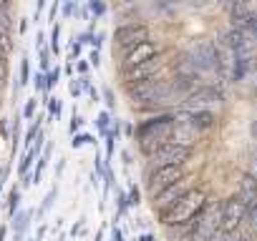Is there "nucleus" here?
Here are the masks:
<instances>
[{
	"label": "nucleus",
	"mask_w": 257,
	"mask_h": 241,
	"mask_svg": "<svg viewBox=\"0 0 257 241\" xmlns=\"http://www.w3.org/2000/svg\"><path fill=\"white\" fill-rule=\"evenodd\" d=\"M174 124H177V118L174 116H157V118H149V120H142V124L137 126L134 136L139 141V148L144 156H152L157 154L162 146L172 144V131H174Z\"/></svg>",
	"instance_id": "1"
},
{
	"label": "nucleus",
	"mask_w": 257,
	"mask_h": 241,
	"mask_svg": "<svg viewBox=\"0 0 257 241\" xmlns=\"http://www.w3.org/2000/svg\"><path fill=\"white\" fill-rule=\"evenodd\" d=\"M207 206V191L202 186H192L174 206H169L164 214H159V221L164 226H187L199 211Z\"/></svg>",
	"instance_id": "2"
},
{
	"label": "nucleus",
	"mask_w": 257,
	"mask_h": 241,
	"mask_svg": "<svg viewBox=\"0 0 257 241\" xmlns=\"http://www.w3.org/2000/svg\"><path fill=\"white\" fill-rule=\"evenodd\" d=\"M219 221H222V201H209L199 216H194L187 224L189 241H214L219 236Z\"/></svg>",
	"instance_id": "3"
},
{
	"label": "nucleus",
	"mask_w": 257,
	"mask_h": 241,
	"mask_svg": "<svg viewBox=\"0 0 257 241\" xmlns=\"http://www.w3.org/2000/svg\"><path fill=\"white\" fill-rule=\"evenodd\" d=\"M247 218V204L234 194L229 198L222 201V221H219V236H229L237 234L242 221Z\"/></svg>",
	"instance_id": "4"
},
{
	"label": "nucleus",
	"mask_w": 257,
	"mask_h": 241,
	"mask_svg": "<svg viewBox=\"0 0 257 241\" xmlns=\"http://www.w3.org/2000/svg\"><path fill=\"white\" fill-rule=\"evenodd\" d=\"M187 56H189L192 66L197 68V73H202V70H219V73H224L222 56H219L217 46H214V43H209V40L197 43V46H194Z\"/></svg>",
	"instance_id": "5"
},
{
	"label": "nucleus",
	"mask_w": 257,
	"mask_h": 241,
	"mask_svg": "<svg viewBox=\"0 0 257 241\" xmlns=\"http://www.w3.org/2000/svg\"><path fill=\"white\" fill-rule=\"evenodd\" d=\"M152 168H164V166H184L192 158V148L189 146H179V144H167L162 146L157 154L149 156Z\"/></svg>",
	"instance_id": "6"
},
{
	"label": "nucleus",
	"mask_w": 257,
	"mask_h": 241,
	"mask_svg": "<svg viewBox=\"0 0 257 241\" xmlns=\"http://www.w3.org/2000/svg\"><path fill=\"white\" fill-rule=\"evenodd\" d=\"M184 178V166H164V168H152L147 176V191L157 196L159 191L169 188L172 184Z\"/></svg>",
	"instance_id": "7"
},
{
	"label": "nucleus",
	"mask_w": 257,
	"mask_h": 241,
	"mask_svg": "<svg viewBox=\"0 0 257 241\" xmlns=\"http://www.w3.org/2000/svg\"><path fill=\"white\" fill-rule=\"evenodd\" d=\"M147 40H149V26H144V23H126V26H118L113 30V43L121 50H128V48L147 43Z\"/></svg>",
	"instance_id": "8"
},
{
	"label": "nucleus",
	"mask_w": 257,
	"mask_h": 241,
	"mask_svg": "<svg viewBox=\"0 0 257 241\" xmlns=\"http://www.w3.org/2000/svg\"><path fill=\"white\" fill-rule=\"evenodd\" d=\"M164 66H167V58L162 53V56H157V58H152V60H147L142 66H134V68L123 70V83L128 86V83H142V80L159 78V73L164 70Z\"/></svg>",
	"instance_id": "9"
},
{
	"label": "nucleus",
	"mask_w": 257,
	"mask_h": 241,
	"mask_svg": "<svg viewBox=\"0 0 257 241\" xmlns=\"http://www.w3.org/2000/svg\"><path fill=\"white\" fill-rule=\"evenodd\" d=\"M162 56V46L154 43V40H147V43H139L134 48H128L123 50V60H121V70H128V68H134V66H142L152 58Z\"/></svg>",
	"instance_id": "10"
},
{
	"label": "nucleus",
	"mask_w": 257,
	"mask_h": 241,
	"mask_svg": "<svg viewBox=\"0 0 257 241\" xmlns=\"http://www.w3.org/2000/svg\"><path fill=\"white\" fill-rule=\"evenodd\" d=\"M212 103H222V93L214 88V86H199L194 93H189L187 98H184V110H207V106H212Z\"/></svg>",
	"instance_id": "11"
},
{
	"label": "nucleus",
	"mask_w": 257,
	"mask_h": 241,
	"mask_svg": "<svg viewBox=\"0 0 257 241\" xmlns=\"http://www.w3.org/2000/svg\"><path fill=\"white\" fill-rule=\"evenodd\" d=\"M189 188H192V184H189V178L184 176L182 181H177V184H172L169 188H164V191H159L157 196H152V198H154L152 204H154L157 214H164L169 206H174V204H177V201H179V198L189 191Z\"/></svg>",
	"instance_id": "12"
},
{
	"label": "nucleus",
	"mask_w": 257,
	"mask_h": 241,
	"mask_svg": "<svg viewBox=\"0 0 257 241\" xmlns=\"http://www.w3.org/2000/svg\"><path fill=\"white\" fill-rule=\"evenodd\" d=\"M219 43H222L229 53H234V56H249V53H247V33L239 30V28H229L227 33H222V36H219Z\"/></svg>",
	"instance_id": "13"
},
{
	"label": "nucleus",
	"mask_w": 257,
	"mask_h": 241,
	"mask_svg": "<svg viewBox=\"0 0 257 241\" xmlns=\"http://www.w3.org/2000/svg\"><path fill=\"white\" fill-rule=\"evenodd\" d=\"M237 196L247 204V208L257 201V178H254V174H242V176H239Z\"/></svg>",
	"instance_id": "14"
},
{
	"label": "nucleus",
	"mask_w": 257,
	"mask_h": 241,
	"mask_svg": "<svg viewBox=\"0 0 257 241\" xmlns=\"http://www.w3.org/2000/svg\"><path fill=\"white\" fill-rule=\"evenodd\" d=\"M252 13H254L252 6H247V3H232V6H229V20H232V28L244 30V26L249 23Z\"/></svg>",
	"instance_id": "15"
},
{
	"label": "nucleus",
	"mask_w": 257,
	"mask_h": 241,
	"mask_svg": "<svg viewBox=\"0 0 257 241\" xmlns=\"http://www.w3.org/2000/svg\"><path fill=\"white\" fill-rule=\"evenodd\" d=\"M187 124L194 128V131H207V128H212L214 124H217V116L207 108V110H192L189 116H187Z\"/></svg>",
	"instance_id": "16"
},
{
	"label": "nucleus",
	"mask_w": 257,
	"mask_h": 241,
	"mask_svg": "<svg viewBox=\"0 0 257 241\" xmlns=\"http://www.w3.org/2000/svg\"><path fill=\"white\" fill-rule=\"evenodd\" d=\"M252 66H254V58L252 56H234L232 58V80L234 83H239V80H244L249 73H252Z\"/></svg>",
	"instance_id": "17"
},
{
	"label": "nucleus",
	"mask_w": 257,
	"mask_h": 241,
	"mask_svg": "<svg viewBox=\"0 0 257 241\" xmlns=\"http://www.w3.org/2000/svg\"><path fill=\"white\" fill-rule=\"evenodd\" d=\"M18 206H21V188H13V191H11V196H8V214H11V216H16Z\"/></svg>",
	"instance_id": "18"
},
{
	"label": "nucleus",
	"mask_w": 257,
	"mask_h": 241,
	"mask_svg": "<svg viewBox=\"0 0 257 241\" xmlns=\"http://www.w3.org/2000/svg\"><path fill=\"white\" fill-rule=\"evenodd\" d=\"M28 218H31V211H21V214H18V218H16V236H18V238H21V234L26 231Z\"/></svg>",
	"instance_id": "19"
},
{
	"label": "nucleus",
	"mask_w": 257,
	"mask_h": 241,
	"mask_svg": "<svg viewBox=\"0 0 257 241\" xmlns=\"http://www.w3.org/2000/svg\"><path fill=\"white\" fill-rule=\"evenodd\" d=\"M96 124H98V131L106 136L108 134V128H111V116L103 110V113H98V120H96Z\"/></svg>",
	"instance_id": "20"
},
{
	"label": "nucleus",
	"mask_w": 257,
	"mask_h": 241,
	"mask_svg": "<svg viewBox=\"0 0 257 241\" xmlns=\"http://www.w3.org/2000/svg\"><path fill=\"white\" fill-rule=\"evenodd\" d=\"M83 144H96V141H93V136H88V134H76V136H73V141H71V146H73V148H81Z\"/></svg>",
	"instance_id": "21"
},
{
	"label": "nucleus",
	"mask_w": 257,
	"mask_h": 241,
	"mask_svg": "<svg viewBox=\"0 0 257 241\" xmlns=\"http://www.w3.org/2000/svg\"><path fill=\"white\" fill-rule=\"evenodd\" d=\"M28 78H31V63H28V58H23V63H21V83L18 86H26Z\"/></svg>",
	"instance_id": "22"
},
{
	"label": "nucleus",
	"mask_w": 257,
	"mask_h": 241,
	"mask_svg": "<svg viewBox=\"0 0 257 241\" xmlns=\"http://www.w3.org/2000/svg\"><path fill=\"white\" fill-rule=\"evenodd\" d=\"M58 76H61V70H58V68H53V70H48V73H46V90H51V88L58 83Z\"/></svg>",
	"instance_id": "23"
},
{
	"label": "nucleus",
	"mask_w": 257,
	"mask_h": 241,
	"mask_svg": "<svg viewBox=\"0 0 257 241\" xmlns=\"http://www.w3.org/2000/svg\"><path fill=\"white\" fill-rule=\"evenodd\" d=\"M56 196H58V188H51V191H48V196L43 198V206H41V211H38V214H46V211L51 208V204H53V198H56Z\"/></svg>",
	"instance_id": "24"
},
{
	"label": "nucleus",
	"mask_w": 257,
	"mask_h": 241,
	"mask_svg": "<svg viewBox=\"0 0 257 241\" xmlns=\"http://www.w3.org/2000/svg\"><path fill=\"white\" fill-rule=\"evenodd\" d=\"M244 33H247V36H254V38H257V8H254V13H252L249 23L244 26Z\"/></svg>",
	"instance_id": "25"
},
{
	"label": "nucleus",
	"mask_w": 257,
	"mask_h": 241,
	"mask_svg": "<svg viewBox=\"0 0 257 241\" xmlns=\"http://www.w3.org/2000/svg\"><path fill=\"white\" fill-rule=\"evenodd\" d=\"M58 36H61V28L53 26V33H51V50L53 53H58Z\"/></svg>",
	"instance_id": "26"
},
{
	"label": "nucleus",
	"mask_w": 257,
	"mask_h": 241,
	"mask_svg": "<svg viewBox=\"0 0 257 241\" xmlns=\"http://www.w3.org/2000/svg\"><path fill=\"white\" fill-rule=\"evenodd\" d=\"M126 198H128V206H137V204H139V188L132 186V188H128V196H126Z\"/></svg>",
	"instance_id": "27"
},
{
	"label": "nucleus",
	"mask_w": 257,
	"mask_h": 241,
	"mask_svg": "<svg viewBox=\"0 0 257 241\" xmlns=\"http://www.w3.org/2000/svg\"><path fill=\"white\" fill-rule=\"evenodd\" d=\"M88 10H91L93 16H103V13H106V6H103V3H96V0H93V3L88 6Z\"/></svg>",
	"instance_id": "28"
},
{
	"label": "nucleus",
	"mask_w": 257,
	"mask_h": 241,
	"mask_svg": "<svg viewBox=\"0 0 257 241\" xmlns=\"http://www.w3.org/2000/svg\"><path fill=\"white\" fill-rule=\"evenodd\" d=\"M81 126H83V118H81L78 113H73V118H71V134H76Z\"/></svg>",
	"instance_id": "29"
},
{
	"label": "nucleus",
	"mask_w": 257,
	"mask_h": 241,
	"mask_svg": "<svg viewBox=\"0 0 257 241\" xmlns=\"http://www.w3.org/2000/svg\"><path fill=\"white\" fill-rule=\"evenodd\" d=\"M33 113H36V98H31V100L26 103V108H23V116H26V118H33Z\"/></svg>",
	"instance_id": "30"
},
{
	"label": "nucleus",
	"mask_w": 257,
	"mask_h": 241,
	"mask_svg": "<svg viewBox=\"0 0 257 241\" xmlns=\"http://www.w3.org/2000/svg\"><path fill=\"white\" fill-rule=\"evenodd\" d=\"M48 103H51V116L58 118V113H61V100H58V98H48Z\"/></svg>",
	"instance_id": "31"
},
{
	"label": "nucleus",
	"mask_w": 257,
	"mask_h": 241,
	"mask_svg": "<svg viewBox=\"0 0 257 241\" xmlns=\"http://www.w3.org/2000/svg\"><path fill=\"white\" fill-rule=\"evenodd\" d=\"M36 88L38 90H46V73H38L36 76Z\"/></svg>",
	"instance_id": "32"
},
{
	"label": "nucleus",
	"mask_w": 257,
	"mask_h": 241,
	"mask_svg": "<svg viewBox=\"0 0 257 241\" xmlns=\"http://www.w3.org/2000/svg\"><path fill=\"white\" fill-rule=\"evenodd\" d=\"M247 216H249V218H252V224L257 226V201H254V204L247 208Z\"/></svg>",
	"instance_id": "33"
},
{
	"label": "nucleus",
	"mask_w": 257,
	"mask_h": 241,
	"mask_svg": "<svg viewBox=\"0 0 257 241\" xmlns=\"http://www.w3.org/2000/svg\"><path fill=\"white\" fill-rule=\"evenodd\" d=\"M73 10H76V6H73V3H66V6H63V16H66V18H68V16H73Z\"/></svg>",
	"instance_id": "34"
},
{
	"label": "nucleus",
	"mask_w": 257,
	"mask_h": 241,
	"mask_svg": "<svg viewBox=\"0 0 257 241\" xmlns=\"http://www.w3.org/2000/svg\"><path fill=\"white\" fill-rule=\"evenodd\" d=\"M81 56V43H73L71 46V58H78Z\"/></svg>",
	"instance_id": "35"
},
{
	"label": "nucleus",
	"mask_w": 257,
	"mask_h": 241,
	"mask_svg": "<svg viewBox=\"0 0 257 241\" xmlns=\"http://www.w3.org/2000/svg\"><path fill=\"white\" fill-rule=\"evenodd\" d=\"M103 98H106V103H108V108H113V93H111L108 88L103 90Z\"/></svg>",
	"instance_id": "36"
},
{
	"label": "nucleus",
	"mask_w": 257,
	"mask_h": 241,
	"mask_svg": "<svg viewBox=\"0 0 257 241\" xmlns=\"http://www.w3.org/2000/svg\"><path fill=\"white\" fill-rule=\"evenodd\" d=\"M88 60H91V66H98V63H101V56H98V50H93Z\"/></svg>",
	"instance_id": "37"
},
{
	"label": "nucleus",
	"mask_w": 257,
	"mask_h": 241,
	"mask_svg": "<svg viewBox=\"0 0 257 241\" xmlns=\"http://www.w3.org/2000/svg\"><path fill=\"white\" fill-rule=\"evenodd\" d=\"M78 73H83V78H86V73H88V63H86V60L78 63Z\"/></svg>",
	"instance_id": "38"
},
{
	"label": "nucleus",
	"mask_w": 257,
	"mask_h": 241,
	"mask_svg": "<svg viewBox=\"0 0 257 241\" xmlns=\"http://www.w3.org/2000/svg\"><path fill=\"white\" fill-rule=\"evenodd\" d=\"M71 93L78 98V96H81V83H71Z\"/></svg>",
	"instance_id": "39"
},
{
	"label": "nucleus",
	"mask_w": 257,
	"mask_h": 241,
	"mask_svg": "<svg viewBox=\"0 0 257 241\" xmlns=\"http://www.w3.org/2000/svg\"><path fill=\"white\" fill-rule=\"evenodd\" d=\"M111 238H113V241H123V234H121L118 228H113V231H111Z\"/></svg>",
	"instance_id": "40"
},
{
	"label": "nucleus",
	"mask_w": 257,
	"mask_h": 241,
	"mask_svg": "<svg viewBox=\"0 0 257 241\" xmlns=\"http://www.w3.org/2000/svg\"><path fill=\"white\" fill-rule=\"evenodd\" d=\"M0 134L8 136V120H3V124H0Z\"/></svg>",
	"instance_id": "41"
},
{
	"label": "nucleus",
	"mask_w": 257,
	"mask_h": 241,
	"mask_svg": "<svg viewBox=\"0 0 257 241\" xmlns=\"http://www.w3.org/2000/svg\"><path fill=\"white\" fill-rule=\"evenodd\" d=\"M139 241H157L152 234H144V236H139Z\"/></svg>",
	"instance_id": "42"
},
{
	"label": "nucleus",
	"mask_w": 257,
	"mask_h": 241,
	"mask_svg": "<svg viewBox=\"0 0 257 241\" xmlns=\"http://www.w3.org/2000/svg\"><path fill=\"white\" fill-rule=\"evenodd\" d=\"M6 234H8V228H6V226H0V241H6Z\"/></svg>",
	"instance_id": "43"
},
{
	"label": "nucleus",
	"mask_w": 257,
	"mask_h": 241,
	"mask_svg": "<svg viewBox=\"0 0 257 241\" xmlns=\"http://www.w3.org/2000/svg\"><path fill=\"white\" fill-rule=\"evenodd\" d=\"M6 174H8V168H0V186H3V178H6Z\"/></svg>",
	"instance_id": "44"
},
{
	"label": "nucleus",
	"mask_w": 257,
	"mask_h": 241,
	"mask_svg": "<svg viewBox=\"0 0 257 241\" xmlns=\"http://www.w3.org/2000/svg\"><path fill=\"white\" fill-rule=\"evenodd\" d=\"M252 136H254V138H257V118H254V120H252Z\"/></svg>",
	"instance_id": "45"
},
{
	"label": "nucleus",
	"mask_w": 257,
	"mask_h": 241,
	"mask_svg": "<svg viewBox=\"0 0 257 241\" xmlns=\"http://www.w3.org/2000/svg\"><path fill=\"white\" fill-rule=\"evenodd\" d=\"M254 164H257V148H254Z\"/></svg>",
	"instance_id": "46"
}]
</instances>
